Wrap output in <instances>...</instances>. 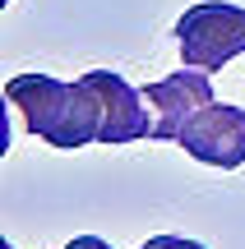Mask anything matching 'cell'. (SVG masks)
<instances>
[{
    "label": "cell",
    "mask_w": 245,
    "mask_h": 249,
    "mask_svg": "<svg viewBox=\"0 0 245 249\" xmlns=\"http://www.w3.org/2000/svg\"><path fill=\"white\" fill-rule=\"evenodd\" d=\"M5 97L14 111H23L28 134H37L51 148H88L102 143V97L88 88V79L60 83L51 74H14L5 83Z\"/></svg>",
    "instance_id": "1"
},
{
    "label": "cell",
    "mask_w": 245,
    "mask_h": 249,
    "mask_svg": "<svg viewBox=\"0 0 245 249\" xmlns=\"http://www.w3.org/2000/svg\"><path fill=\"white\" fill-rule=\"evenodd\" d=\"M176 42H181V60L199 65V70L218 74L245 51V9L227 0H204L190 5L176 23Z\"/></svg>",
    "instance_id": "2"
},
{
    "label": "cell",
    "mask_w": 245,
    "mask_h": 249,
    "mask_svg": "<svg viewBox=\"0 0 245 249\" xmlns=\"http://www.w3.org/2000/svg\"><path fill=\"white\" fill-rule=\"evenodd\" d=\"M176 143H181L194 161H204V166L236 171L245 161V111L227 107V102H208V107L181 129Z\"/></svg>",
    "instance_id": "3"
},
{
    "label": "cell",
    "mask_w": 245,
    "mask_h": 249,
    "mask_svg": "<svg viewBox=\"0 0 245 249\" xmlns=\"http://www.w3.org/2000/svg\"><path fill=\"white\" fill-rule=\"evenodd\" d=\"M144 97L153 107V139H181V129L213 102V79L199 65H185L181 74L148 83Z\"/></svg>",
    "instance_id": "4"
},
{
    "label": "cell",
    "mask_w": 245,
    "mask_h": 249,
    "mask_svg": "<svg viewBox=\"0 0 245 249\" xmlns=\"http://www.w3.org/2000/svg\"><path fill=\"white\" fill-rule=\"evenodd\" d=\"M88 88L102 97V143L116 148V143H134V139H153V116H148V97L139 88H130L120 74L111 70H88L83 74Z\"/></svg>",
    "instance_id": "5"
},
{
    "label": "cell",
    "mask_w": 245,
    "mask_h": 249,
    "mask_svg": "<svg viewBox=\"0 0 245 249\" xmlns=\"http://www.w3.org/2000/svg\"><path fill=\"white\" fill-rule=\"evenodd\" d=\"M139 249H204L199 240H185V235H153L148 245H139Z\"/></svg>",
    "instance_id": "6"
},
{
    "label": "cell",
    "mask_w": 245,
    "mask_h": 249,
    "mask_svg": "<svg viewBox=\"0 0 245 249\" xmlns=\"http://www.w3.org/2000/svg\"><path fill=\"white\" fill-rule=\"evenodd\" d=\"M65 249H111V245L102 240V235H74V240L65 245Z\"/></svg>",
    "instance_id": "7"
},
{
    "label": "cell",
    "mask_w": 245,
    "mask_h": 249,
    "mask_svg": "<svg viewBox=\"0 0 245 249\" xmlns=\"http://www.w3.org/2000/svg\"><path fill=\"white\" fill-rule=\"evenodd\" d=\"M5 249H14V245H5Z\"/></svg>",
    "instance_id": "8"
}]
</instances>
